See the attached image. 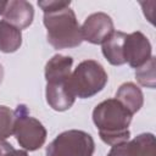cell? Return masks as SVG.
<instances>
[{
    "mask_svg": "<svg viewBox=\"0 0 156 156\" xmlns=\"http://www.w3.org/2000/svg\"><path fill=\"white\" fill-rule=\"evenodd\" d=\"M13 150H15V147L10 143H7L5 140H0V156H7Z\"/></svg>",
    "mask_w": 156,
    "mask_h": 156,
    "instance_id": "ac0fdd59",
    "label": "cell"
},
{
    "mask_svg": "<svg viewBox=\"0 0 156 156\" xmlns=\"http://www.w3.org/2000/svg\"><path fill=\"white\" fill-rule=\"evenodd\" d=\"M45 96L49 106L58 112L71 108L76 100V96L68 85V80L46 83Z\"/></svg>",
    "mask_w": 156,
    "mask_h": 156,
    "instance_id": "9c48e42d",
    "label": "cell"
},
{
    "mask_svg": "<svg viewBox=\"0 0 156 156\" xmlns=\"http://www.w3.org/2000/svg\"><path fill=\"white\" fill-rule=\"evenodd\" d=\"M127 34L121 30H115L101 45L102 55L113 66H122L126 63L123 56V45Z\"/></svg>",
    "mask_w": 156,
    "mask_h": 156,
    "instance_id": "8fae6325",
    "label": "cell"
},
{
    "mask_svg": "<svg viewBox=\"0 0 156 156\" xmlns=\"http://www.w3.org/2000/svg\"><path fill=\"white\" fill-rule=\"evenodd\" d=\"M152 49L149 39L141 32L127 34L123 45V56L126 63L133 68H139L152 56Z\"/></svg>",
    "mask_w": 156,
    "mask_h": 156,
    "instance_id": "8992f818",
    "label": "cell"
},
{
    "mask_svg": "<svg viewBox=\"0 0 156 156\" xmlns=\"http://www.w3.org/2000/svg\"><path fill=\"white\" fill-rule=\"evenodd\" d=\"M129 156H156V144L152 133H141L133 140H128Z\"/></svg>",
    "mask_w": 156,
    "mask_h": 156,
    "instance_id": "5bb4252c",
    "label": "cell"
},
{
    "mask_svg": "<svg viewBox=\"0 0 156 156\" xmlns=\"http://www.w3.org/2000/svg\"><path fill=\"white\" fill-rule=\"evenodd\" d=\"M6 5H7V1H5V0H0V15H4L5 9H6Z\"/></svg>",
    "mask_w": 156,
    "mask_h": 156,
    "instance_id": "ffe728a7",
    "label": "cell"
},
{
    "mask_svg": "<svg viewBox=\"0 0 156 156\" xmlns=\"http://www.w3.org/2000/svg\"><path fill=\"white\" fill-rule=\"evenodd\" d=\"M22 44L21 29L13 27L6 21H0V51L11 54L20 49Z\"/></svg>",
    "mask_w": 156,
    "mask_h": 156,
    "instance_id": "4fadbf2b",
    "label": "cell"
},
{
    "mask_svg": "<svg viewBox=\"0 0 156 156\" xmlns=\"http://www.w3.org/2000/svg\"><path fill=\"white\" fill-rule=\"evenodd\" d=\"M115 99L118 100L132 115L136 113L144 104V95L141 89L132 82L123 83L116 91Z\"/></svg>",
    "mask_w": 156,
    "mask_h": 156,
    "instance_id": "7c38bea8",
    "label": "cell"
},
{
    "mask_svg": "<svg viewBox=\"0 0 156 156\" xmlns=\"http://www.w3.org/2000/svg\"><path fill=\"white\" fill-rule=\"evenodd\" d=\"M43 22L48 41L55 49H71L82 44V29L72 9L66 7L44 13Z\"/></svg>",
    "mask_w": 156,
    "mask_h": 156,
    "instance_id": "7a4b0ae2",
    "label": "cell"
},
{
    "mask_svg": "<svg viewBox=\"0 0 156 156\" xmlns=\"http://www.w3.org/2000/svg\"><path fill=\"white\" fill-rule=\"evenodd\" d=\"M7 156H28V154H27V151L26 150H13V151H11Z\"/></svg>",
    "mask_w": 156,
    "mask_h": 156,
    "instance_id": "d6986e66",
    "label": "cell"
},
{
    "mask_svg": "<svg viewBox=\"0 0 156 156\" xmlns=\"http://www.w3.org/2000/svg\"><path fill=\"white\" fill-rule=\"evenodd\" d=\"M80 29L83 40L91 44H102L115 32V26L107 13L95 12L85 18Z\"/></svg>",
    "mask_w": 156,
    "mask_h": 156,
    "instance_id": "52a82bcc",
    "label": "cell"
},
{
    "mask_svg": "<svg viewBox=\"0 0 156 156\" xmlns=\"http://www.w3.org/2000/svg\"><path fill=\"white\" fill-rule=\"evenodd\" d=\"M73 58L71 56L56 54L54 55L45 66V79L46 83L66 82L71 77V68Z\"/></svg>",
    "mask_w": 156,
    "mask_h": 156,
    "instance_id": "30bf717a",
    "label": "cell"
},
{
    "mask_svg": "<svg viewBox=\"0 0 156 156\" xmlns=\"http://www.w3.org/2000/svg\"><path fill=\"white\" fill-rule=\"evenodd\" d=\"M94 151L93 136L78 129L62 132L46 146V156H93Z\"/></svg>",
    "mask_w": 156,
    "mask_h": 156,
    "instance_id": "5b68a950",
    "label": "cell"
},
{
    "mask_svg": "<svg viewBox=\"0 0 156 156\" xmlns=\"http://www.w3.org/2000/svg\"><path fill=\"white\" fill-rule=\"evenodd\" d=\"M133 115L116 99H107L95 106L93 122L99 129L101 140L111 146L129 140L128 129Z\"/></svg>",
    "mask_w": 156,
    "mask_h": 156,
    "instance_id": "6da1fadb",
    "label": "cell"
},
{
    "mask_svg": "<svg viewBox=\"0 0 156 156\" xmlns=\"http://www.w3.org/2000/svg\"><path fill=\"white\" fill-rule=\"evenodd\" d=\"M2 78H4V67H2V65L0 63V84H1V82H2Z\"/></svg>",
    "mask_w": 156,
    "mask_h": 156,
    "instance_id": "44dd1931",
    "label": "cell"
},
{
    "mask_svg": "<svg viewBox=\"0 0 156 156\" xmlns=\"http://www.w3.org/2000/svg\"><path fill=\"white\" fill-rule=\"evenodd\" d=\"M107 73L101 63L95 60H85L71 73L68 85L76 98L89 99L100 93L107 84Z\"/></svg>",
    "mask_w": 156,
    "mask_h": 156,
    "instance_id": "3957f363",
    "label": "cell"
},
{
    "mask_svg": "<svg viewBox=\"0 0 156 156\" xmlns=\"http://www.w3.org/2000/svg\"><path fill=\"white\" fill-rule=\"evenodd\" d=\"M4 21L12 24L18 29H24L29 27L34 18L33 5L26 0H10L7 1Z\"/></svg>",
    "mask_w": 156,
    "mask_h": 156,
    "instance_id": "ba28073f",
    "label": "cell"
},
{
    "mask_svg": "<svg viewBox=\"0 0 156 156\" xmlns=\"http://www.w3.org/2000/svg\"><path fill=\"white\" fill-rule=\"evenodd\" d=\"M15 112L7 107L0 106V140H5L13 134Z\"/></svg>",
    "mask_w": 156,
    "mask_h": 156,
    "instance_id": "2e32d148",
    "label": "cell"
},
{
    "mask_svg": "<svg viewBox=\"0 0 156 156\" xmlns=\"http://www.w3.org/2000/svg\"><path fill=\"white\" fill-rule=\"evenodd\" d=\"M15 112L13 134L17 143L26 151H35L40 149L46 140V129L43 123L29 115L28 107L23 104L18 105Z\"/></svg>",
    "mask_w": 156,
    "mask_h": 156,
    "instance_id": "277c9868",
    "label": "cell"
},
{
    "mask_svg": "<svg viewBox=\"0 0 156 156\" xmlns=\"http://www.w3.org/2000/svg\"><path fill=\"white\" fill-rule=\"evenodd\" d=\"M71 1H62V0H45V1H38V6L43 10L44 13L58 11L66 7H69Z\"/></svg>",
    "mask_w": 156,
    "mask_h": 156,
    "instance_id": "e0dca14e",
    "label": "cell"
},
{
    "mask_svg": "<svg viewBox=\"0 0 156 156\" xmlns=\"http://www.w3.org/2000/svg\"><path fill=\"white\" fill-rule=\"evenodd\" d=\"M135 78L139 82L140 85L154 89L156 85V78H155V57L151 56L147 62H145L143 66L136 68L135 71Z\"/></svg>",
    "mask_w": 156,
    "mask_h": 156,
    "instance_id": "9a60e30c",
    "label": "cell"
}]
</instances>
